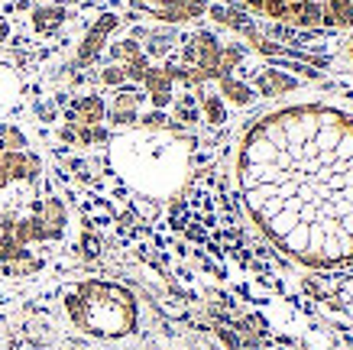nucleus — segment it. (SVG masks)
Returning a JSON list of instances; mask_svg holds the SVG:
<instances>
[{"label":"nucleus","mask_w":353,"mask_h":350,"mask_svg":"<svg viewBox=\"0 0 353 350\" xmlns=\"http://www.w3.org/2000/svg\"><path fill=\"white\" fill-rule=\"evenodd\" d=\"M139 101H143V95H139L137 88H120L117 95H114V101H110V124H117V127L137 124L139 120V114H137Z\"/></svg>","instance_id":"obj_1"},{"label":"nucleus","mask_w":353,"mask_h":350,"mask_svg":"<svg viewBox=\"0 0 353 350\" xmlns=\"http://www.w3.org/2000/svg\"><path fill=\"white\" fill-rule=\"evenodd\" d=\"M143 85H146V95H150V101H152V107L156 110H162V107H169L172 104V75H169V68L165 65H159V68H152L150 65V72H146V78H143Z\"/></svg>","instance_id":"obj_2"},{"label":"nucleus","mask_w":353,"mask_h":350,"mask_svg":"<svg viewBox=\"0 0 353 350\" xmlns=\"http://www.w3.org/2000/svg\"><path fill=\"white\" fill-rule=\"evenodd\" d=\"M39 169H43V162L32 153H0V172L7 179H36Z\"/></svg>","instance_id":"obj_3"},{"label":"nucleus","mask_w":353,"mask_h":350,"mask_svg":"<svg viewBox=\"0 0 353 350\" xmlns=\"http://www.w3.org/2000/svg\"><path fill=\"white\" fill-rule=\"evenodd\" d=\"M117 13H104L101 20L91 26V32L85 36V43H81V49H78V59L81 62H91L97 52H101V46H104V39H108V32L110 30H117Z\"/></svg>","instance_id":"obj_4"},{"label":"nucleus","mask_w":353,"mask_h":350,"mask_svg":"<svg viewBox=\"0 0 353 350\" xmlns=\"http://www.w3.org/2000/svg\"><path fill=\"white\" fill-rule=\"evenodd\" d=\"M72 114H75L78 127H97L108 117V104H104L101 95H81L75 101V107H72Z\"/></svg>","instance_id":"obj_5"},{"label":"nucleus","mask_w":353,"mask_h":350,"mask_svg":"<svg viewBox=\"0 0 353 350\" xmlns=\"http://www.w3.org/2000/svg\"><path fill=\"white\" fill-rule=\"evenodd\" d=\"M295 85H299L295 78H289V75L276 72V68H263V75L256 78V91H259V95H266V97L285 95V91H292Z\"/></svg>","instance_id":"obj_6"},{"label":"nucleus","mask_w":353,"mask_h":350,"mask_svg":"<svg viewBox=\"0 0 353 350\" xmlns=\"http://www.w3.org/2000/svg\"><path fill=\"white\" fill-rule=\"evenodd\" d=\"M65 17H68L65 7H36V10H32V30L49 36V32H55L62 26Z\"/></svg>","instance_id":"obj_7"},{"label":"nucleus","mask_w":353,"mask_h":350,"mask_svg":"<svg viewBox=\"0 0 353 350\" xmlns=\"http://www.w3.org/2000/svg\"><path fill=\"white\" fill-rule=\"evenodd\" d=\"M221 81V95L230 101V104L236 107H246V104H253V88L246 85V81H240V78H234V75H227V78H217Z\"/></svg>","instance_id":"obj_8"},{"label":"nucleus","mask_w":353,"mask_h":350,"mask_svg":"<svg viewBox=\"0 0 353 350\" xmlns=\"http://www.w3.org/2000/svg\"><path fill=\"white\" fill-rule=\"evenodd\" d=\"M198 104H201L204 120H208V124L221 127V124L227 120V107H224V97L221 95H208V91H201V95H198Z\"/></svg>","instance_id":"obj_9"},{"label":"nucleus","mask_w":353,"mask_h":350,"mask_svg":"<svg viewBox=\"0 0 353 350\" xmlns=\"http://www.w3.org/2000/svg\"><path fill=\"white\" fill-rule=\"evenodd\" d=\"M26 146V137H23L17 127L10 124H0V149H7V153H23Z\"/></svg>","instance_id":"obj_10"},{"label":"nucleus","mask_w":353,"mask_h":350,"mask_svg":"<svg viewBox=\"0 0 353 350\" xmlns=\"http://www.w3.org/2000/svg\"><path fill=\"white\" fill-rule=\"evenodd\" d=\"M137 55H143L137 39H120V43L110 46V59H117V62H123V65H127L130 59H137Z\"/></svg>","instance_id":"obj_11"},{"label":"nucleus","mask_w":353,"mask_h":350,"mask_svg":"<svg viewBox=\"0 0 353 350\" xmlns=\"http://www.w3.org/2000/svg\"><path fill=\"white\" fill-rule=\"evenodd\" d=\"M123 72H127V81L143 85V78H146V72H150V59H146V55H137V59H130V62L123 65Z\"/></svg>","instance_id":"obj_12"},{"label":"nucleus","mask_w":353,"mask_h":350,"mask_svg":"<svg viewBox=\"0 0 353 350\" xmlns=\"http://www.w3.org/2000/svg\"><path fill=\"white\" fill-rule=\"evenodd\" d=\"M101 81L110 88H123L127 85V72H123V65H110V68H104L101 72Z\"/></svg>","instance_id":"obj_13"},{"label":"nucleus","mask_w":353,"mask_h":350,"mask_svg":"<svg viewBox=\"0 0 353 350\" xmlns=\"http://www.w3.org/2000/svg\"><path fill=\"white\" fill-rule=\"evenodd\" d=\"M139 120H143V127H146V130H162V127H169V117L162 114V110H152V114L139 117Z\"/></svg>","instance_id":"obj_14"},{"label":"nucleus","mask_w":353,"mask_h":350,"mask_svg":"<svg viewBox=\"0 0 353 350\" xmlns=\"http://www.w3.org/2000/svg\"><path fill=\"white\" fill-rule=\"evenodd\" d=\"M59 139H62V143H78V127H75V124L62 127V130H59Z\"/></svg>","instance_id":"obj_15"},{"label":"nucleus","mask_w":353,"mask_h":350,"mask_svg":"<svg viewBox=\"0 0 353 350\" xmlns=\"http://www.w3.org/2000/svg\"><path fill=\"white\" fill-rule=\"evenodd\" d=\"M39 117H43L46 124H49V120L55 117V107H52V104H43V107H39Z\"/></svg>","instance_id":"obj_16"},{"label":"nucleus","mask_w":353,"mask_h":350,"mask_svg":"<svg viewBox=\"0 0 353 350\" xmlns=\"http://www.w3.org/2000/svg\"><path fill=\"white\" fill-rule=\"evenodd\" d=\"M7 36H10V23L0 17V43H7Z\"/></svg>","instance_id":"obj_17"},{"label":"nucleus","mask_w":353,"mask_h":350,"mask_svg":"<svg viewBox=\"0 0 353 350\" xmlns=\"http://www.w3.org/2000/svg\"><path fill=\"white\" fill-rule=\"evenodd\" d=\"M7 185H10V179H7V175L0 172V188H7Z\"/></svg>","instance_id":"obj_18"},{"label":"nucleus","mask_w":353,"mask_h":350,"mask_svg":"<svg viewBox=\"0 0 353 350\" xmlns=\"http://www.w3.org/2000/svg\"><path fill=\"white\" fill-rule=\"evenodd\" d=\"M0 3H3V0H0Z\"/></svg>","instance_id":"obj_19"}]
</instances>
